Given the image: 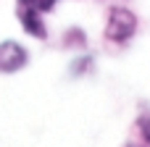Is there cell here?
I'll use <instances>...</instances> for the list:
<instances>
[{"label": "cell", "instance_id": "6da1fadb", "mask_svg": "<svg viewBox=\"0 0 150 147\" xmlns=\"http://www.w3.org/2000/svg\"><path fill=\"white\" fill-rule=\"evenodd\" d=\"M140 29V18L132 8L116 3L108 8V16H105V26H103V39L111 42V45H129L134 39Z\"/></svg>", "mask_w": 150, "mask_h": 147}, {"label": "cell", "instance_id": "7a4b0ae2", "mask_svg": "<svg viewBox=\"0 0 150 147\" xmlns=\"http://www.w3.org/2000/svg\"><path fill=\"white\" fill-rule=\"evenodd\" d=\"M29 66V50L18 39H3L0 42V74L13 76Z\"/></svg>", "mask_w": 150, "mask_h": 147}, {"label": "cell", "instance_id": "3957f363", "mask_svg": "<svg viewBox=\"0 0 150 147\" xmlns=\"http://www.w3.org/2000/svg\"><path fill=\"white\" fill-rule=\"evenodd\" d=\"M16 18H18L24 34H29L32 39H40V42L47 39V24H45V18H42L40 11H32V8H21V5H16Z\"/></svg>", "mask_w": 150, "mask_h": 147}, {"label": "cell", "instance_id": "277c9868", "mask_svg": "<svg viewBox=\"0 0 150 147\" xmlns=\"http://www.w3.org/2000/svg\"><path fill=\"white\" fill-rule=\"evenodd\" d=\"M95 68H98V58L92 53H79L69 63V76L71 79H84V76H92Z\"/></svg>", "mask_w": 150, "mask_h": 147}, {"label": "cell", "instance_id": "5b68a950", "mask_svg": "<svg viewBox=\"0 0 150 147\" xmlns=\"http://www.w3.org/2000/svg\"><path fill=\"white\" fill-rule=\"evenodd\" d=\"M61 47H66V50H84L87 47V32L82 29V26H69L66 32H63V39H61Z\"/></svg>", "mask_w": 150, "mask_h": 147}, {"label": "cell", "instance_id": "8992f818", "mask_svg": "<svg viewBox=\"0 0 150 147\" xmlns=\"http://www.w3.org/2000/svg\"><path fill=\"white\" fill-rule=\"evenodd\" d=\"M58 3H61V0H16V5H21V8H32V11H40L42 16L50 13V11H55Z\"/></svg>", "mask_w": 150, "mask_h": 147}, {"label": "cell", "instance_id": "52a82bcc", "mask_svg": "<svg viewBox=\"0 0 150 147\" xmlns=\"http://www.w3.org/2000/svg\"><path fill=\"white\" fill-rule=\"evenodd\" d=\"M134 129H137V137L142 139V145H150V113L137 116V121H134Z\"/></svg>", "mask_w": 150, "mask_h": 147}, {"label": "cell", "instance_id": "ba28073f", "mask_svg": "<svg viewBox=\"0 0 150 147\" xmlns=\"http://www.w3.org/2000/svg\"><path fill=\"white\" fill-rule=\"evenodd\" d=\"M127 147H150V145H127Z\"/></svg>", "mask_w": 150, "mask_h": 147}]
</instances>
